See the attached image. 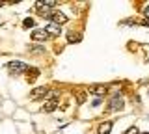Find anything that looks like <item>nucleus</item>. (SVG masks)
Wrapping results in <instances>:
<instances>
[{
  "instance_id": "obj_1",
  "label": "nucleus",
  "mask_w": 149,
  "mask_h": 134,
  "mask_svg": "<svg viewBox=\"0 0 149 134\" xmlns=\"http://www.w3.org/2000/svg\"><path fill=\"white\" fill-rule=\"evenodd\" d=\"M54 6H56V2H37L36 4V8L39 10V15L47 17V19H52V15H54L52 8Z\"/></svg>"
},
{
  "instance_id": "obj_2",
  "label": "nucleus",
  "mask_w": 149,
  "mask_h": 134,
  "mask_svg": "<svg viewBox=\"0 0 149 134\" xmlns=\"http://www.w3.org/2000/svg\"><path fill=\"white\" fill-rule=\"evenodd\" d=\"M8 67L11 69L15 75H22V73H28V65L24 62H9Z\"/></svg>"
},
{
  "instance_id": "obj_3",
  "label": "nucleus",
  "mask_w": 149,
  "mask_h": 134,
  "mask_svg": "<svg viewBox=\"0 0 149 134\" xmlns=\"http://www.w3.org/2000/svg\"><path fill=\"white\" fill-rule=\"evenodd\" d=\"M49 91L50 90L47 86H39V87H36V90L30 93V99L32 101H37V99H41V97H47V95H49Z\"/></svg>"
},
{
  "instance_id": "obj_4",
  "label": "nucleus",
  "mask_w": 149,
  "mask_h": 134,
  "mask_svg": "<svg viewBox=\"0 0 149 134\" xmlns=\"http://www.w3.org/2000/svg\"><path fill=\"white\" fill-rule=\"evenodd\" d=\"M123 108H125L123 99H121V97H112V101H110V104H108L110 112H118V110H123Z\"/></svg>"
},
{
  "instance_id": "obj_5",
  "label": "nucleus",
  "mask_w": 149,
  "mask_h": 134,
  "mask_svg": "<svg viewBox=\"0 0 149 134\" xmlns=\"http://www.w3.org/2000/svg\"><path fill=\"white\" fill-rule=\"evenodd\" d=\"M49 37H50V35L45 32V28L43 30H34V32H32V39L37 41V43H45Z\"/></svg>"
},
{
  "instance_id": "obj_6",
  "label": "nucleus",
  "mask_w": 149,
  "mask_h": 134,
  "mask_svg": "<svg viewBox=\"0 0 149 134\" xmlns=\"http://www.w3.org/2000/svg\"><path fill=\"white\" fill-rule=\"evenodd\" d=\"M45 32H47L49 35H52V37H58V35L62 34V28H60L56 22H49V24L45 26Z\"/></svg>"
},
{
  "instance_id": "obj_7",
  "label": "nucleus",
  "mask_w": 149,
  "mask_h": 134,
  "mask_svg": "<svg viewBox=\"0 0 149 134\" xmlns=\"http://www.w3.org/2000/svg\"><path fill=\"white\" fill-rule=\"evenodd\" d=\"M108 91V87H106L104 84H95V86H90V93H93L95 97H102Z\"/></svg>"
},
{
  "instance_id": "obj_8",
  "label": "nucleus",
  "mask_w": 149,
  "mask_h": 134,
  "mask_svg": "<svg viewBox=\"0 0 149 134\" xmlns=\"http://www.w3.org/2000/svg\"><path fill=\"white\" fill-rule=\"evenodd\" d=\"M52 22H56L58 26H62V24H65V22H67V15H65V13H62V11H54Z\"/></svg>"
},
{
  "instance_id": "obj_9",
  "label": "nucleus",
  "mask_w": 149,
  "mask_h": 134,
  "mask_svg": "<svg viewBox=\"0 0 149 134\" xmlns=\"http://www.w3.org/2000/svg\"><path fill=\"white\" fill-rule=\"evenodd\" d=\"M56 106H58V101H56V97H52L50 101H47V104L43 106V112H52V110H56Z\"/></svg>"
},
{
  "instance_id": "obj_10",
  "label": "nucleus",
  "mask_w": 149,
  "mask_h": 134,
  "mask_svg": "<svg viewBox=\"0 0 149 134\" xmlns=\"http://www.w3.org/2000/svg\"><path fill=\"white\" fill-rule=\"evenodd\" d=\"M110 131H112V121H104V123H101L99 125V134H110Z\"/></svg>"
},
{
  "instance_id": "obj_11",
  "label": "nucleus",
  "mask_w": 149,
  "mask_h": 134,
  "mask_svg": "<svg viewBox=\"0 0 149 134\" xmlns=\"http://www.w3.org/2000/svg\"><path fill=\"white\" fill-rule=\"evenodd\" d=\"M39 75H41L39 69H36V67H34V69H28V82H34Z\"/></svg>"
},
{
  "instance_id": "obj_12",
  "label": "nucleus",
  "mask_w": 149,
  "mask_h": 134,
  "mask_svg": "<svg viewBox=\"0 0 149 134\" xmlns=\"http://www.w3.org/2000/svg\"><path fill=\"white\" fill-rule=\"evenodd\" d=\"M67 39H69V43H78V41L82 39V35L77 34V32H69V34H67Z\"/></svg>"
},
{
  "instance_id": "obj_13",
  "label": "nucleus",
  "mask_w": 149,
  "mask_h": 134,
  "mask_svg": "<svg viewBox=\"0 0 149 134\" xmlns=\"http://www.w3.org/2000/svg\"><path fill=\"white\" fill-rule=\"evenodd\" d=\"M77 101H78V104H82L84 101H86V93H84V91H78V93H77Z\"/></svg>"
},
{
  "instance_id": "obj_14",
  "label": "nucleus",
  "mask_w": 149,
  "mask_h": 134,
  "mask_svg": "<svg viewBox=\"0 0 149 134\" xmlns=\"http://www.w3.org/2000/svg\"><path fill=\"white\" fill-rule=\"evenodd\" d=\"M22 24H24V28H32V26H34V19H30V17H28V19H24Z\"/></svg>"
},
{
  "instance_id": "obj_15",
  "label": "nucleus",
  "mask_w": 149,
  "mask_h": 134,
  "mask_svg": "<svg viewBox=\"0 0 149 134\" xmlns=\"http://www.w3.org/2000/svg\"><path fill=\"white\" fill-rule=\"evenodd\" d=\"M101 103H102V101H101V97H95V99H93V106H95V108H97V106H101Z\"/></svg>"
},
{
  "instance_id": "obj_16",
  "label": "nucleus",
  "mask_w": 149,
  "mask_h": 134,
  "mask_svg": "<svg viewBox=\"0 0 149 134\" xmlns=\"http://www.w3.org/2000/svg\"><path fill=\"white\" fill-rule=\"evenodd\" d=\"M125 134H140V132H138V128H136V127H130Z\"/></svg>"
},
{
  "instance_id": "obj_17",
  "label": "nucleus",
  "mask_w": 149,
  "mask_h": 134,
  "mask_svg": "<svg viewBox=\"0 0 149 134\" xmlns=\"http://www.w3.org/2000/svg\"><path fill=\"white\" fill-rule=\"evenodd\" d=\"M143 15H146L147 21H149V6H146V10H143Z\"/></svg>"
},
{
  "instance_id": "obj_18",
  "label": "nucleus",
  "mask_w": 149,
  "mask_h": 134,
  "mask_svg": "<svg viewBox=\"0 0 149 134\" xmlns=\"http://www.w3.org/2000/svg\"><path fill=\"white\" fill-rule=\"evenodd\" d=\"M142 134H149V132H142Z\"/></svg>"
},
{
  "instance_id": "obj_19",
  "label": "nucleus",
  "mask_w": 149,
  "mask_h": 134,
  "mask_svg": "<svg viewBox=\"0 0 149 134\" xmlns=\"http://www.w3.org/2000/svg\"><path fill=\"white\" fill-rule=\"evenodd\" d=\"M0 6H2V4H0Z\"/></svg>"
}]
</instances>
